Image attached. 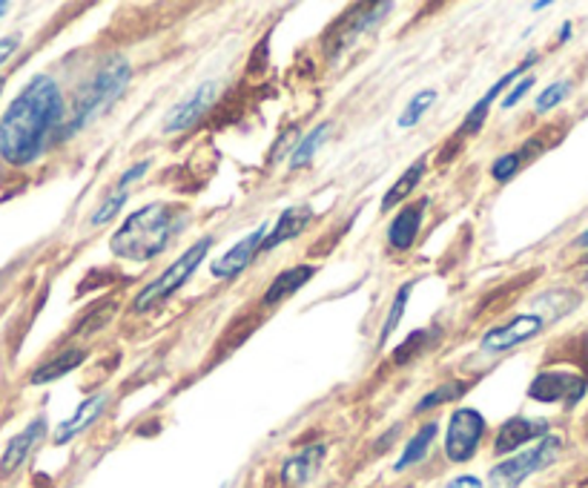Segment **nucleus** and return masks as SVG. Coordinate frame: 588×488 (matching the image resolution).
Listing matches in <instances>:
<instances>
[{
  "label": "nucleus",
  "instance_id": "obj_16",
  "mask_svg": "<svg viewBox=\"0 0 588 488\" xmlns=\"http://www.w3.org/2000/svg\"><path fill=\"white\" fill-rule=\"evenodd\" d=\"M311 221H313L311 207H305V205L287 207V210H284L282 216H279L276 227H273V234L264 236L262 250H273V248H279V245H282V241L296 239V236L302 234V230H305L307 225H311Z\"/></svg>",
  "mask_w": 588,
  "mask_h": 488
},
{
  "label": "nucleus",
  "instance_id": "obj_9",
  "mask_svg": "<svg viewBox=\"0 0 588 488\" xmlns=\"http://www.w3.org/2000/svg\"><path fill=\"white\" fill-rule=\"evenodd\" d=\"M213 98H216V84H204L196 93L189 95L187 101L178 104L173 112L164 121V132H184L193 124H198L204 118V112L213 107Z\"/></svg>",
  "mask_w": 588,
  "mask_h": 488
},
{
  "label": "nucleus",
  "instance_id": "obj_6",
  "mask_svg": "<svg viewBox=\"0 0 588 488\" xmlns=\"http://www.w3.org/2000/svg\"><path fill=\"white\" fill-rule=\"evenodd\" d=\"M482 434H486V416L480 411H454L448 425V437H445V454H448L450 463H468L477 454Z\"/></svg>",
  "mask_w": 588,
  "mask_h": 488
},
{
  "label": "nucleus",
  "instance_id": "obj_19",
  "mask_svg": "<svg viewBox=\"0 0 588 488\" xmlns=\"http://www.w3.org/2000/svg\"><path fill=\"white\" fill-rule=\"evenodd\" d=\"M84 362V350H66V354H61V357L50 359L46 365H41L35 373L30 377L32 386H44V382H55V379H61L64 373L75 371L78 365Z\"/></svg>",
  "mask_w": 588,
  "mask_h": 488
},
{
  "label": "nucleus",
  "instance_id": "obj_18",
  "mask_svg": "<svg viewBox=\"0 0 588 488\" xmlns=\"http://www.w3.org/2000/svg\"><path fill=\"white\" fill-rule=\"evenodd\" d=\"M422 207L425 205L402 207V210L396 213V219L391 221L388 241H391L396 250H407L416 241V234H420V225H422Z\"/></svg>",
  "mask_w": 588,
  "mask_h": 488
},
{
  "label": "nucleus",
  "instance_id": "obj_17",
  "mask_svg": "<svg viewBox=\"0 0 588 488\" xmlns=\"http://www.w3.org/2000/svg\"><path fill=\"white\" fill-rule=\"evenodd\" d=\"M313 273H316V268H311V264H298V268L279 273V276L273 279V284L268 288V293H264V305H279V302H284L291 293H296L302 284L311 282Z\"/></svg>",
  "mask_w": 588,
  "mask_h": 488
},
{
  "label": "nucleus",
  "instance_id": "obj_28",
  "mask_svg": "<svg viewBox=\"0 0 588 488\" xmlns=\"http://www.w3.org/2000/svg\"><path fill=\"white\" fill-rule=\"evenodd\" d=\"M568 89H571L568 80H557V84H552V87L545 89V93L537 98V112H548L552 107H557V104L568 95Z\"/></svg>",
  "mask_w": 588,
  "mask_h": 488
},
{
  "label": "nucleus",
  "instance_id": "obj_26",
  "mask_svg": "<svg viewBox=\"0 0 588 488\" xmlns=\"http://www.w3.org/2000/svg\"><path fill=\"white\" fill-rule=\"evenodd\" d=\"M523 153L516 150V153H505L502 159L494 161V167H491V175H494L497 182H509V178H514V173L520 167H523Z\"/></svg>",
  "mask_w": 588,
  "mask_h": 488
},
{
  "label": "nucleus",
  "instance_id": "obj_31",
  "mask_svg": "<svg viewBox=\"0 0 588 488\" xmlns=\"http://www.w3.org/2000/svg\"><path fill=\"white\" fill-rule=\"evenodd\" d=\"M18 50V37H0V66L7 64Z\"/></svg>",
  "mask_w": 588,
  "mask_h": 488
},
{
  "label": "nucleus",
  "instance_id": "obj_32",
  "mask_svg": "<svg viewBox=\"0 0 588 488\" xmlns=\"http://www.w3.org/2000/svg\"><path fill=\"white\" fill-rule=\"evenodd\" d=\"M445 488H482V482L477 477H457V480L448 482Z\"/></svg>",
  "mask_w": 588,
  "mask_h": 488
},
{
  "label": "nucleus",
  "instance_id": "obj_27",
  "mask_svg": "<svg viewBox=\"0 0 588 488\" xmlns=\"http://www.w3.org/2000/svg\"><path fill=\"white\" fill-rule=\"evenodd\" d=\"M124 202H127V189L118 187L116 196H109L107 202H104V205H101V210L95 213V216H92V225H95V227H101V225H107L109 219H116L118 210H121V207H124Z\"/></svg>",
  "mask_w": 588,
  "mask_h": 488
},
{
  "label": "nucleus",
  "instance_id": "obj_36",
  "mask_svg": "<svg viewBox=\"0 0 588 488\" xmlns=\"http://www.w3.org/2000/svg\"><path fill=\"white\" fill-rule=\"evenodd\" d=\"M0 89H3V80H0Z\"/></svg>",
  "mask_w": 588,
  "mask_h": 488
},
{
  "label": "nucleus",
  "instance_id": "obj_30",
  "mask_svg": "<svg viewBox=\"0 0 588 488\" xmlns=\"http://www.w3.org/2000/svg\"><path fill=\"white\" fill-rule=\"evenodd\" d=\"M531 87H534V78H523V80H520V84H516V87L511 89V93L505 95V98H502V110H511V107H514V104L520 101V98H523V95L529 93Z\"/></svg>",
  "mask_w": 588,
  "mask_h": 488
},
{
  "label": "nucleus",
  "instance_id": "obj_8",
  "mask_svg": "<svg viewBox=\"0 0 588 488\" xmlns=\"http://www.w3.org/2000/svg\"><path fill=\"white\" fill-rule=\"evenodd\" d=\"M586 394V379L574 377V373H540L529 388V397L537 402H557L566 400L568 405L580 400Z\"/></svg>",
  "mask_w": 588,
  "mask_h": 488
},
{
  "label": "nucleus",
  "instance_id": "obj_15",
  "mask_svg": "<svg viewBox=\"0 0 588 488\" xmlns=\"http://www.w3.org/2000/svg\"><path fill=\"white\" fill-rule=\"evenodd\" d=\"M322 459H325V445H311L302 454H296L293 459H287V466L282 471V480L287 488H302L305 482H311L319 471Z\"/></svg>",
  "mask_w": 588,
  "mask_h": 488
},
{
  "label": "nucleus",
  "instance_id": "obj_3",
  "mask_svg": "<svg viewBox=\"0 0 588 488\" xmlns=\"http://www.w3.org/2000/svg\"><path fill=\"white\" fill-rule=\"evenodd\" d=\"M132 78V66L127 61H112L89 80L87 87L80 89V95L73 104V116L66 121V132H78L101 116L104 110H109L112 104L124 95L127 84Z\"/></svg>",
  "mask_w": 588,
  "mask_h": 488
},
{
  "label": "nucleus",
  "instance_id": "obj_4",
  "mask_svg": "<svg viewBox=\"0 0 588 488\" xmlns=\"http://www.w3.org/2000/svg\"><path fill=\"white\" fill-rule=\"evenodd\" d=\"M210 245H213V239L207 236V239L196 241L189 250H184V253L178 256V259H175V262L170 264V268L164 270L159 279H155V282L146 284L144 291L132 300V311H135V314H144V311L155 307L159 302L167 300V296H173L175 291H182V284L187 282V279L196 273L198 264L204 262V256H207Z\"/></svg>",
  "mask_w": 588,
  "mask_h": 488
},
{
  "label": "nucleus",
  "instance_id": "obj_20",
  "mask_svg": "<svg viewBox=\"0 0 588 488\" xmlns=\"http://www.w3.org/2000/svg\"><path fill=\"white\" fill-rule=\"evenodd\" d=\"M425 175V159H420L414 164V167H407L405 173H402V178L396 184H393L391 189L385 193V198H382V213L393 210V207L400 205V202H405L407 196H411V189L420 184V178Z\"/></svg>",
  "mask_w": 588,
  "mask_h": 488
},
{
  "label": "nucleus",
  "instance_id": "obj_22",
  "mask_svg": "<svg viewBox=\"0 0 588 488\" xmlns=\"http://www.w3.org/2000/svg\"><path fill=\"white\" fill-rule=\"evenodd\" d=\"M327 132H330V124L316 127V130H313L311 135H307V139L296 147V153H293V159H291V167L293 170L305 167V164H311V159H313V155H316V150H319V147L325 144Z\"/></svg>",
  "mask_w": 588,
  "mask_h": 488
},
{
  "label": "nucleus",
  "instance_id": "obj_34",
  "mask_svg": "<svg viewBox=\"0 0 588 488\" xmlns=\"http://www.w3.org/2000/svg\"><path fill=\"white\" fill-rule=\"evenodd\" d=\"M7 12H9V3H7V0H0V18L7 15Z\"/></svg>",
  "mask_w": 588,
  "mask_h": 488
},
{
  "label": "nucleus",
  "instance_id": "obj_11",
  "mask_svg": "<svg viewBox=\"0 0 588 488\" xmlns=\"http://www.w3.org/2000/svg\"><path fill=\"white\" fill-rule=\"evenodd\" d=\"M264 236H268V227L259 225L250 236H244V239L236 245V248L230 250V253H225L218 262H213V276L218 279H230V276H239L241 270L250 268V259H253L255 250H262V241Z\"/></svg>",
  "mask_w": 588,
  "mask_h": 488
},
{
  "label": "nucleus",
  "instance_id": "obj_29",
  "mask_svg": "<svg viewBox=\"0 0 588 488\" xmlns=\"http://www.w3.org/2000/svg\"><path fill=\"white\" fill-rule=\"evenodd\" d=\"M425 336H428L425 330H416V334L411 336L405 345H402V348H396L393 359H396V362H407V359H414L416 354H420V345L425 343Z\"/></svg>",
  "mask_w": 588,
  "mask_h": 488
},
{
  "label": "nucleus",
  "instance_id": "obj_24",
  "mask_svg": "<svg viewBox=\"0 0 588 488\" xmlns=\"http://www.w3.org/2000/svg\"><path fill=\"white\" fill-rule=\"evenodd\" d=\"M434 101H436L434 89H422V93L416 95L414 101L407 104V110L400 116V127H402V130H407V127H414L416 121H420V118L425 116V112H428L431 107H434Z\"/></svg>",
  "mask_w": 588,
  "mask_h": 488
},
{
  "label": "nucleus",
  "instance_id": "obj_23",
  "mask_svg": "<svg viewBox=\"0 0 588 488\" xmlns=\"http://www.w3.org/2000/svg\"><path fill=\"white\" fill-rule=\"evenodd\" d=\"M465 391H468V386H465V382H443V386L436 388V391H431L428 397H422L420 405H416V414L436 409V405H443V402L459 400Z\"/></svg>",
  "mask_w": 588,
  "mask_h": 488
},
{
  "label": "nucleus",
  "instance_id": "obj_21",
  "mask_svg": "<svg viewBox=\"0 0 588 488\" xmlns=\"http://www.w3.org/2000/svg\"><path fill=\"white\" fill-rule=\"evenodd\" d=\"M436 431H439V425H436V423L422 425V429L416 431V437L411 440V443H407L405 454H402L400 463H396V471H402V468H407V466H414V463H420V459L425 457V454H428L431 443L436 440Z\"/></svg>",
  "mask_w": 588,
  "mask_h": 488
},
{
  "label": "nucleus",
  "instance_id": "obj_1",
  "mask_svg": "<svg viewBox=\"0 0 588 488\" xmlns=\"http://www.w3.org/2000/svg\"><path fill=\"white\" fill-rule=\"evenodd\" d=\"M64 118L58 84L46 75L32 78L0 118V159L26 167L46 150V141Z\"/></svg>",
  "mask_w": 588,
  "mask_h": 488
},
{
  "label": "nucleus",
  "instance_id": "obj_7",
  "mask_svg": "<svg viewBox=\"0 0 588 488\" xmlns=\"http://www.w3.org/2000/svg\"><path fill=\"white\" fill-rule=\"evenodd\" d=\"M543 325H545L543 316L537 314L516 316V319H511L509 325L488 330V334L482 336V350H488V354H502V350L516 348V345L534 339V336L543 330Z\"/></svg>",
  "mask_w": 588,
  "mask_h": 488
},
{
  "label": "nucleus",
  "instance_id": "obj_12",
  "mask_svg": "<svg viewBox=\"0 0 588 488\" xmlns=\"http://www.w3.org/2000/svg\"><path fill=\"white\" fill-rule=\"evenodd\" d=\"M543 434H548V423H545V420H525V416H514V420H509V423L500 429V434H497L494 452L511 454V452H516L520 445L543 437Z\"/></svg>",
  "mask_w": 588,
  "mask_h": 488
},
{
  "label": "nucleus",
  "instance_id": "obj_5",
  "mask_svg": "<svg viewBox=\"0 0 588 488\" xmlns=\"http://www.w3.org/2000/svg\"><path fill=\"white\" fill-rule=\"evenodd\" d=\"M559 448H563V443L557 437H545L529 452L505 459V463L491 468V488H516L523 480H529L531 474L554 463L559 457Z\"/></svg>",
  "mask_w": 588,
  "mask_h": 488
},
{
  "label": "nucleus",
  "instance_id": "obj_33",
  "mask_svg": "<svg viewBox=\"0 0 588 488\" xmlns=\"http://www.w3.org/2000/svg\"><path fill=\"white\" fill-rule=\"evenodd\" d=\"M568 32H571V23H566V26H563V32H559V41H568Z\"/></svg>",
  "mask_w": 588,
  "mask_h": 488
},
{
  "label": "nucleus",
  "instance_id": "obj_14",
  "mask_svg": "<svg viewBox=\"0 0 588 488\" xmlns=\"http://www.w3.org/2000/svg\"><path fill=\"white\" fill-rule=\"evenodd\" d=\"M107 400H109L107 394H95V397H89V400L80 402L78 411H75L69 420H64V423L58 425V431H55V445L69 443L73 437H78L80 431L89 429V425L101 416V411L107 409Z\"/></svg>",
  "mask_w": 588,
  "mask_h": 488
},
{
  "label": "nucleus",
  "instance_id": "obj_25",
  "mask_svg": "<svg viewBox=\"0 0 588 488\" xmlns=\"http://www.w3.org/2000/svg\"><path fill=\"white\" fill-rule=\"evenodd\" d=\"M407 296H411V284H402L400 293H396V300H393L391 305V316L385 319V325H382V343H388V336L396 330V325L402 322V314H405V305H407Z\"/></svg>",
  "mask_w": 588,
  "mask_h": 488
},
{
  "label": "nucleus",
  "instance_id": "obj_2",
  "mask_svg": "<svg viewBox=\"0 0 588 488\" xmlns=\"http://www.w3.org/2000/svg\"><path fill=\"white\" fill-rule=\"evenodd\" d=\"M173 210L167 205H146L135 210L112 236V253L132 262H150L167 248L173 236Z\"/></svg>",
  "mask_w": 588,
  "mask_h": 488
},
{
  "label": "nucleus",
  "instance_id": "obj_10",
  "mask_svg": "<svg viewBox=\"0 0 588 488\" xmlns=\"http://www.w3.org/2000/svg\"><path fill=\"white\" fill-rule=\"evenodd\" d=\"M44 431H46V420L44 416H37V420H32V423L26 425V429H23L18 437L9 440L7 452H3V457H0V477L15 474L18 468L26 463V457L32 454V448L41 443V437H44Z\"/></svg>",
  "mask_w": 588,
  "mask_h": 488
},
{
  "label": "nucleus",
  "instance_id": "obj_13",
  "mask_svg": "<svg viewBox=\"0 0 588 488\" xmlns=\"http://www.w3.org/2000/svg\"><path fill=\"white\" fill-rule=\"evenodd\" d=\"M534 64H537V55H534V52H531L529 58H525L523 64L516 66V69H511L509 75H502V78L497 80L494 87L488 89V93H486V98H482V101H477V104H473V110L468 112V116H465V121H462V135H473V132L480 130V127H482V121H486V116H488V107H491V101H494V98H497V95L502 93V89H509V84H511V80H514V78H520V75H523L525 69H531V66H534Z\"/></svg>",
  "mask_w": 588,
  "mask_h": 488
},
{
  "label": "nucleus",
  "instance_id": "obj_35",
  "mask_svg": "<svg viewBox=\"0 0 588 488\" xmlns=\"http://www.w3.org/2000/svg\"><path fill=\"white\" fill-rule=\"evenodd\" d=\"M577 245H588V234H582V236H580V241H577Z\"/></svg>",
  "mask_w": 588,
  "mask_h": 488
}]
</instances>
